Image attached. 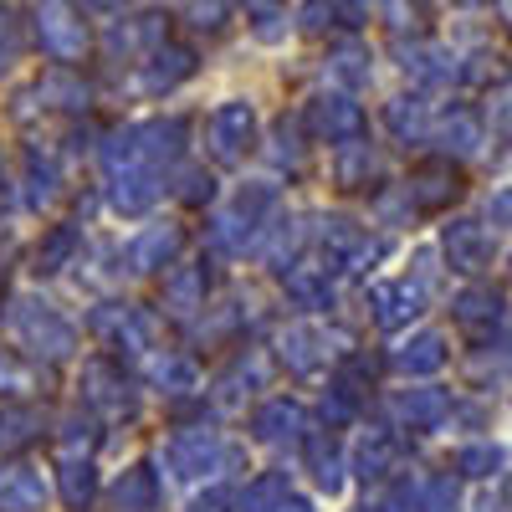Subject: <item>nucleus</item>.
Segmentation results:
<instances>
[{"instance_id":"7ed1b4c3","label":"nucleus","mask_w":512,"mask_h":512,"mask_svg":"<svg viewBox=\"0 0 512 512\" xmlns=\"http://www.w3.org/2000/svg\"><path fill=\"white\" fill-rule=\"evenodd\" d=\"M210 134H216V144H221L226 154H236V149H241V139H251V108H246V103L221 108V113H216V123H210Z\"/></svg>"},{"instance_id":"0eeeda50","label":"nucleus","mask_w":512,"mask_h":512,"mask_svg":"<svg viewBox=\"0 0 512 512\" xmlns=\"http://www.w3.org/2000/svg\"><path fill=\"white\" fill-rule=\"evenodd\" d=\"M502 11H507V26H512V0H502Z\"/></svg>"},{"instance_id":"20e7f679","label":"nucleus","mask_w":512,"mask_h":512,"mask_svg":"<svg viewBox=\"0 0 512 512\" xmlns=\"http://www.w3.org/2000/svg\"><path fill=\"white\" fill-rule=\"evenodd\" d=\"M497 461H502V451H497V446H477V451H461V472H472V477H487Z\"/></svg>"},{"instance_id":"f257e3e1","label":"nucleus","mask_w":512,"mask_h":512,"mask_svg":"<svg viewBox=\"0 0 512 512\" xmlns=\"http://www.w3.org/2000/svg\"><path fill=\"white\" fill-rule=\"evenodd\" d=\"M36 31H41V47L62 62L82 57V47H88V26H82L72 0H36Z\"/></svg>"},{"instance_id":"1a4fd4ad","label":"nucleus","mask_w":512,"mask_h":512,"mask_svg":"<svg viewBox=\"0 0 512 512\" xmlns=\"http://www.w3.org/2000/svg\"><path fill=\"white\" fill-rule=\"evenodd\" d=\"M507 502H512V482H507Z\"/></svg>"},{"instance_id":"423d86ee","label":"nucleus","mask_w":512,"mask_h":512,"mask_svg":"<svg viewBox=\"0 0 512 512\" xmlns=\"http://www.w3.org/2000/svg\"><path fill=\"white\" fill-rule=\"evenodd\" d=\"M282 6V0H246V11H256V16H267L272 21V11Z\"/></svg>"},{"instance_id":"39448f33","label":"nucleus","mask_w":512,"mask_h":512,"mask_svg":"<svg viewBox=\"0 0 512 512\" xmlns=\"http://www.w3.org/2000/svg\"><path fill=\"white\" fill-rule=\"evenodd\" d=\"M190 16H200V26H221L226 6L221 0H190Z\"/></svg>"},{"instance_id":"6e6552de","label":"nucleus","mask_w":512,"mask_h":512,"mask_svg":"<svg viewBox=\"0 0 512 512\" xmlns=\"http://www.w3.org/2000/svg\"><path fill=\"white\" fill-rule=\"evenodd\" d=\"M456 6H482V0H456Z\"/></svg>"},{"instance_id":"f03ea898","label":"nucleus","mask_w":512,"mask_h":512,"mask_svg":"<svg viewBox=\"0 0 512 512\" xmlns=\"http://www.w3.org/2000/svg\"><path fill=\"white\" fill-rule=\"evenodd\" d=\"M446 251L456 256V267H461V272H477V267H482V256H487V236H482L472 221H461V226L446 231Z\"/></svg>"},{"instance_id":"9d476101","label":"nucleus","mask_w":512,"mask_h":512,"mask_svg":"<svg viewBox=\"0 0 512 512\" xmlns=\"http://www.w3.org/2000/svg\"><path fill=\"white\" fill-rule=\"evenodd\" d=\"M98 6H113V0H98Z\"/></svg>"}]
</instances>
